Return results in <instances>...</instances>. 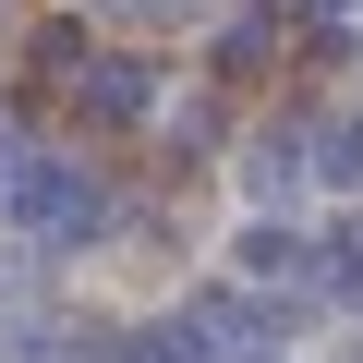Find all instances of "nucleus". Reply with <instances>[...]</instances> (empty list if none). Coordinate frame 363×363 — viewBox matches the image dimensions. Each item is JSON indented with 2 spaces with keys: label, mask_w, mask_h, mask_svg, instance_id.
Returning <instances> with one entry per match:
<instances>
[{
  "label": "nucleus",
  "mask_w": 363,
  "mask_h": 363,
  "mask_svg": "<svg viewBox=\"0 0 363 363\" xmlns=\"http://www.w3.org/2000/svg\"><path fill=\"white\" fill-rule=\"evenodd\" d=\"M13 206H25V230H49V242H85L109 206H97V182L73 169V157H37L25 182H13Z\"/></svg>",
  "instance_id": "1"
},
{
  "label": "nucleus",
  "mask_w": 363,
  "mask_h": 363,
  "mask_svg": "<svg viewBox=\"0 0 363 363\" xmlns=\"http://www.w3.org/2000/svg\"><path fill=\"white\" fill-rule=\"evenodd\" d=\"M85 109H97V121H133V109H157V73H145V61H109V73L85 85Z\"/></svg>",
  "instance_id": "2"
},
{
  "label": "nucleus",
  "mask_w": 363,
  "mask_h": 363,
  "mask_svg": "<svg viewBox=\"0 0 363 363\" xmlns=\"http://www.w3.org/2000/svg\"><path fill=\"white\" fill-rule=\"evenodd\" d=\"M291 182H303V133H267L255 145V194H291Z\"/></svg>",
  "instance_id": "3"
},
{
  "label": "nucleus",
  "mask_w": 363,
  "mask_h": 363,
  "mask_svg": "<svg viewBox=\"0 0 363 363\" xmlns=\"http://www.w3.org/2000/svg\"><path fill=\"white\" fill-rule=\"evenodd\" d=\"M242 267H255V279H291L303 242H291V230H242Z\"/></svg>",
  "instance_id": "4"
},
{
  "label": "nucleus",
  "mask_w": 363,
  "mask_h": 363,
  "mask_svg": "<svg viewBox=\"0 0 363 363\" xmlns=\"http://www.w3.org/2000/svg\"><path fill=\"white\" fill-rule=\"evenodd\" d=\"M327 182H363V109H351V121H327Z\"/></svg>",
  "instance_id": "5"
},
{
  "label": "nucleus",
  "mask_w": 363,
  "mask_h": 363,
  "mask_svg": "<svg viewBox=\"0 0 363 363\" xmlns=\"http://www.w3.org/2000/svg\"><path fill=\"white\" fill-rule=\"evenodd\" d=\"M327 291H339V303H363V230H339V242H327Z\"/></svg>",
  "instance_id": "6"
}]
</instances>
